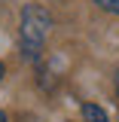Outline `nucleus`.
<instances>
[{
	"instance_id": "7ed1b4c3",
	"label": "nucleus",
	"mask_w": 119,
	"mask_h": 122,
	"mask_svg": "<svg viewBox=\"0 0 119 122\" xmlns=\"http://www.w3.org/2000/svg\"><path fill=\"white\" fill-rule=\"evenodd\" d=\"M104 12H113V15H119V0H95Z\"/></svg>"
},
{
	"instance_id": "20e7f679",
	"label": "nucleus",
	"mask_w": 119,
	"mask_h": 122,
	"mask_svg": "<svg viewBox=\"0 0 119 122\" xmlns=\"http://www.w3.org/2000/svg\"><path fill=\"white\" fill-rule=\"evenodd\" d=\"M116 95H119V70H116Z\"/></svg>"
},
{
	"instance_id": "f257e3e1",
	"label": "nucleus",
	"mask_w": 119,
	"mask_h": 122,
	"mask_svg": "<svg viewBox=\"0 0 119 122\" xmlns=\"http://www.w3.org/2000/svg\"><path fill=\"white\" fill-rule=\"evenodd\" d=\"M49 30H52V15L43 6H25V12H21V49L28 55H40Z\"/></svg>"
},
{
	"instance_id": "39448f33",
	"label": "nucleus",
	"mask_w": 119,
	"mask_h": 122,
	"mask_svg": "<svg viewBox=\"0 0 119 122\" xmlns=\"http://www.w3.org/2000/svg\"><path fill=\"white\" fill-rule=\"evenodd\" d=\"M0 122H6V113H3V110H0Z\"/></svg>"
},
{
	"instance_id": "423d86ee",
	"label": "nucleus",
	"mask_w": 119,
	"mask_h": 122,
	"mask_svg": "<svg viewBox=\"0 0 119 122\" xmlns=\"http://www.w3.org/2000/svg\"><path fill=\"white\" fill-rule=\"evenodd\" d=\"M0 76H3V64H0Z\"/></svg>"
},
{
	"instance_id": "f03ea898",
	"label": "nucleus",
	"mask_w": 119,
	"mask_h": 122,
	"mask_svg": "<svg viewBox=\"0 0 119 122\" xmlns=\"http://www.w3.org/2000/svg\"><path fill=\"white\" fill-rule=\"evenodd\" d=\"M83 122H110L104 113V107L98 104H83Z\"/></svg>"
}]
</instances>
